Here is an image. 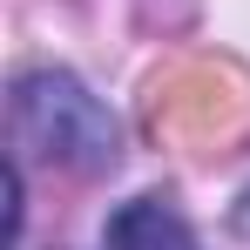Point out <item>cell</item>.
Instances as JSON below:
<instances>
[{"label":"cell","mask_w":250,"mask_h":250,"mask_svg":"<svg viewBox=\"0 0 250 250\" xmlns=\"http://www.w3.org/2000/svg\"><path fill=\"white\" fill-rule=\"evenodd\" d=\"M237 115V95L216 68H183L169 88H156V128H176V135H209Z\"/></svg>","instance_id":"2"},{"label":"cell","mask_w":250,"mask_h":250,"mask_svg":"<svg viewBox=\"0 0 250 250\" xmlns=\"http://www.w3.org/2000/svg\"><path fill=\"white\" fill-rule=\"evenodd\" d=\"M102 250H203V244H196V230L183 223V209L169 196H135V203L115 209Z\"/></svg>","instance_id":"3"},{"label":"cell","mask_w":250,"mask_h":250,"mask_svg":"<svg viewBox=\"0 0 250 250\" xmlns=\"http://www.w3.org/2000/svg\"><path fill=\"white\" fill-rule=\"evenodd\" d=\"M14 142L27 156H47V163L75 169V176H95V169H115V115L88 95L75 75H21L14 82Z\"/></svg>","instance_id":"1"}]
</instances>
